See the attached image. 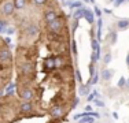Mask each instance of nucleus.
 <instances>
[{
	"mask_svg": "<svg viewBox=\"0 0 129 123\" xmlns=\"http://www.w3.org/2000/svg\"><path fill=\"white\" fill-rule=\"evenodd\" d=\"M7 25L17 36L15 94L64 122L77 103L69 21L58 0H15Z\"/></svg>",
	"mask_w": 129,
	"mask_h": 123,
	"instance_id": "obj_1",
	"label": "nucleus"
},
{
	"mask_svg": "<svg viewBox=\"0 0 129 123\" xmlns=\"http://www.w3.org/2000/svg\"><path fill=\"white\" fill-rule=\"evenodd\" d=\"M0 123H63L39 112L17 94L0 96Z\"/></svg>",
	"mask_w": 129,
	"mask_h": 123,
	"instance_id": "obj_2",
	"label": "nucleus"
},
{
	"mask_svg": "<svg viewBox=\"0 0 129 123\" xmlns=\"http://www.w3.org/2000/svg\"><path fill=\"white\" fill-rule=\"evenodd\" d=\"M14 79V52L8 41L0 34V93Z\"/></svg>",
	"mask_w": 129,
	"mask_h": 123,
	"instance_id": "obj_3",
	"label": "nucleus"
},
{
	"mask_svg": "<svg viewBox=\"0 0 129 123\" xmlns=\"http://www.w3.org/2000/svg\"><path fill=\"white\" fill-rule=\"evenodd\" d=\"M15 0H0V23L7 25L10 17L14 12Z\"/></svg>",
	"mask_w": 129,
	"mask_h": 123,
	"instance_id": "obj_4",
	"label": "nucleus"
}]
</instances>
